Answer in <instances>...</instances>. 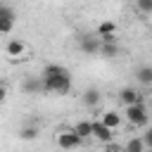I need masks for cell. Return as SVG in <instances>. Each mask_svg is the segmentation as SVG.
<instances>
[{
	"instance_id": "obj_1",
	"label": "cell",
	"mask_w": 152,
	"mask_h": 152,
	"mask_svg": "<svg viewBox=\"0 0 152 152\" xmlns=\"http://www.w3.org/2000/svg\"><path fill=\"white\" fill-rule=\"evenodd\" d=\"M40 81H43V93L66 95L71 90V71L62 64H45L40 71Z\"/></svg>"
},
{
	"instance_id": "obj_2",
	"label": "cell",
	"mask_w": 152,
	"mask_h": 152,
	"mask_svg": "<svg viewBox=\"0 0 152 152\" xmlns=\"http://www.w3.org/2000/svg\"><path fill=\"white\" fill-rule=\"evenodd\" d=\"M124 116H126V121L133 128H147V124H150V116H147V109H145L142 102L140 104H133V107H126L124 109Z\"/></svg>"
},
{
	"instance_id": "obj_3",
	"label": "cell",
	"mask_w": 152,
	"mask_h": 152,
	"mask_svg": "<svg viewBox=\"0 0 152 152\" xmlns=\"http://www.w3.org/2000/svg\"><path fill=\"white\" fill-rule=\"evenodd\" d=\"M14 21H17V12L10 2H0V36H10L14 31Z\"/></svg>"
},
{
	"instance_id": "obj_4",
	"label": "cell",
	"mask_w": 152,
	"mask_h": 152,
	"mask_svg": "<svg viewBox=\"0 0 152 152\" xmlns=\"http://www.w3.org/2000/svg\"><path fill=\"white\" fill-rule=\"evenodd\" d=\"M55 142H57L59 150H66V152H69V150H76V147L83 145V140L74 133V128H62V131H57Z\"/></svg>"
},
{
	"instance_id": "obj_5",
	"label": "cell",
	"mask_w": 152,
	"mask_h": 152,
	"mask_svg": "<svg viewBox=\"0 0 152 152\" xmlns=\"http://www.w3.org/2000/svg\"><path fill=\"white\" fill-rule=\"evenodd\" d=\"M90 126H93V138H95L97 142H102V145H112V142H114V131H109L100 119H93Z\"/></svg>"
},
{
	"instance_id": "obj_6",
	"label": "cell",
	"mask_w": 152,
	"mask_h": 152,
	"mask_svg": "<svg viewBox=\"0 0 152 152\" xmlns=\"http://www.w3.org/2000/svg\"><path fill=\"white\" fill-rule=\"evenodd\" d=\"M78 50L83 55H100V38L95 33H88V36H81L78 38Z\"/></svg>"
},
{
	"instance_id": "obj_7",
	"label": "cell",
	"mask_w": 152,
	"mask_h": 152,
	"mask_svg": "<svg viewBox=\"0 0 152 152\" xmlns=\"http://www.w3.org/2000/svg\"><path fill=\"white\" fill-rule=\"evenodd\" d=\"M26 52V43L21 38H7L5 43V55L10 59H21V55Z\"/></svg>"
},
{
	"instance_id": "obj_8",
	"label": "cell",
	"mask_w": 152,
	"mask_h": 152,
	"mask_svg": "<svg viewBox=\"0 0 152 152\" xmlns=\"http://www.w3.org/2000/svg\"><path fill=\"white\" fill-rule=\"evenodd\" d=\"M21 93H24V95H38V93H43V81H40V76H24V81H21Z\"/></svg>"
},
{
	"instance_id": "obj_9",
	"label": "cell",
	"mask_w": 152,
	"mask_h": 152,
	"mask_svg": "<svg viewBox=\"0 0 152 152\" xmlns=\"http://www.w3.org/2000/svg\"><path fill=\"white\" fill-rule=\"evenodd\" d=\"M119 100H121L124 107H133V104H140V102H142V95H140L135 88H124V90L119 93Z\"/></svg>"
},
{
	"instance_id": "obj_10",
	"label": "cell",
	"mask_w": 152,
	"mask_h": 152,
	"mask_svg": "<svg viewBox=\"0 0 152 152\" xmlns=\"http://www.w3.org/2000/svg\"><path fill=\"white\" fill-rule=\"evenodd\" d=\"M95 36H97V38L116 36V21H114V19H102V21L95 26Z\"/></svg>"
},
{
	"instance_id": "obj_11",
	"label": "cell",
	"mask_w": 152,
	"mask_h": 152,
	"mask_svg": "<svg viewBox=\"0 0 152 152\" xmlns=\"http://www.w3.org/2000/svg\"><path fill=\"white\" fill-rule=\"evenodd\" d=\"M100 121H102L109 131H116V128L121 126V114H119V112H114V109H107V112H102Z\"/></svg>"
},
{
	"instance_id": "obj_12",
	"label": "cell",
	"mask_w": 152,
	"mask_h": 152,
	"mask_svg": "<svg viewBox=\"0 0 152 152\" xmlns=\"http://www.w3.org/2000/svg\"><path fill=\"white\" fill-rule=\"evenodd\" d=\"M38 133H40V126L38 124H26V126H21L19 128V140H26V142H31V140H36L38 138Z\"/></svg>"
},
{
	"instance_id": "obj_13",
	"label": "cell",
	"mask_w": 152,
	"mask_h": 152,
	"mask_svg": "<svg viewBox=\"0 0 152 152\" xmlns=\"http://www.w3.org/2000/svg\"><path fill=\"white\" fill-rule=\"evenodd\" d=\"M121 150H124V152H147V147H145V142H142V138H140V135L128 138V140H126V145H124Z\"/></svg>"
},
{
	"instance_id": "obj_14",
	"label": "cell",
	"mask_w": 152,
	"mask_h": 152,
	"mask_svg": "<svg viewBox=\"0 0 152 152\" xmlns=\"http://www.w3.org/2000/svg\"><path fill=\"white\" fill-rule=\"evenodd\" d=\"M83 104L86 107H90V109H95L97 104H100V90H95V88H88L86 93H83Z\"/></svg>"
},
{
	"instance_id": "obj_15",
	"label": "cell",
	"mask_w": 152,
	"mask_h": 152,
	"mask_svg": "<svg viewBox=\"0 0 152 152\" xmlns=\"http://www.w3.org/2000/svg\"><path fill=\"white\" fill-rule=\"evenodd\" d=\"M74 133L81 138V140H88V138H93V126H90V121H78L76 126H74Z\"/></svg>"
},
{
	"instance_id": "obj_16",
	"label": "cell",
	"mask_w": 152,
	"mask_h": 152,
	"mask_svg": "<svg viewBox=\"0 0 152 152\" xmlns=\"http://www.w3.org/2000/svg\"><path fill=\"white\" fill-rule=\"evenodd\" d=\"M135 78H138V83H142V86H152V66H150V64L140 66V69L135 71Z\"/></svg>"
},
{
	"instance_id": "obj_17",
	"label": "cell",
	"mask_w": 152,
	"mask_h": 152,
	"mask_svg": "<svg viewBox=\"0 0 152 152\" xmlns=\"http://www.w3.org/2000/svg\"><path fill=\"white\" fill-rule=\"evenodd\" d=\"M119 52V45L116 43H112V45H100V55L102 57H114Z\"/></svg>"
},
{
	"instance_id": "obj_18",
	"label": "cell",
	"mask_w": 152,
	"mask_h": 152,
	"mask_svg": "<svg viewBox=\"0 0 152 152\" xmlns=\"http://www.w3.org/2000/svg\"><path fill=\"white\" fill-rule=\"evenodd\" d=\"M135 10L142 14H152V0H135Z\"/></svg>"
},
{
	"instance_id": "obj_19",
	"label": "cell",
	"mask_w": 152,
	"mask_h": 152,
	"mask_svg": "<svg viewBox=\"0 0 152 152\" xmlns=\"http://www.w3.org/2000/svg\"><path fill=\"white\" fill-rule=\"evenodd\" d=\"M140 138H142V142H145L147 152H152V126H147V128H145V133H142Z\"/></svg>"
},
{
	"instance_id": "obj_20",
	"label": "cell",
	"mask_w": 152,
	"mask_h": 152,
	"mask_svg": "<svg viewBox=\"0 0 152 152\" xmlns=\"http://www.w3.org/2000/svg\"><path fill=\"white\" fill-rule=\"evenodd\" d=\"M5 100H7V86L0 83V102H5Z\"/></svg>"
},
{
	"instance_id": "obj_21",
	"label": "cell",
	"mask_w": 152,
	"mask_h": 152,
	"mask_svg": "<svg viewBox=\"0 0 152 152\" xmlns=\"http://www.w3.org/2000/svg\"><path fill=\"white\" fill-rule=\"evenodd\" d=\"M107 152H124V150H121V147H116V145H114V147H109V150H107Z\"/></svg>"
}]
</instances>
